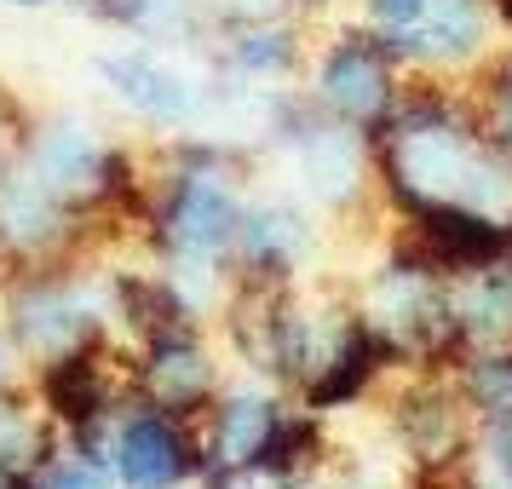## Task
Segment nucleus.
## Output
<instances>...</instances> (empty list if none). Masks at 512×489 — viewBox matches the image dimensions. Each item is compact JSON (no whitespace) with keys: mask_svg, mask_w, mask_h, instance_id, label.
Returning <instances> with one entry per match:
<instances>
[{"mask_svg":"<svg viewBox=\"0 0 512 489\" xmlns=\"http://www.w3.org/2000/svg\"><path fill=\"white\" fill-rule=\"evenodd\" d=\"M236 225H242V196L225 185L219 167H179V173H167L162 196L150 208V242L167 259L173 282L219 277L231 265Z\"/></svg>","mask_w":512,"mask_h":489,"instance_id":"1","label":"nucleus"},{"mask_svg":"<svg viewBox=\"0 0 512 489\" xmlns=\"http://www.w3.org/2000/svg\"><path fill=\"white\" fill-rule=\"evenodd\" d=\"M363 29L397 58V70L461 75L489 58V0H363Z\"/></svg>","mask_w":512,"mask_h":489,"instance_id":"2","label":"nucleus"},{"mask_svg":"<svg viewBox=\"0 0 512 489\" xmlns=\"http://www.w3.org/2000/svg\"><path fill=\"white\" fill-rule=\"evenodd\" d=\"M24 173L47 190L52 202H64L70 213L87 208H110L133 196V162L121 156L116 144H104L93 127L58 116L47 121L24 150Z\"/></svg>","mask_w":512,"mask_h":489,"instance_id":"3","label":"nucleus"},{"mask_svg":"<svg viewBox=\"0 0 512 489\" xmlns=\"http://www.w3.org/2000/svg\"><path fill=\"white\" fill-rule=\"evenodd\" d=\"M397 98H403V75H397V58L380 47L374 29H340L323 47L317 75H311V104L323 116L346 121L363 139H374L392 121Z\"/></svg>","mask_w":512,"mask_h":489,"instance_id":"4","label":"nucleus"},{"mask_svg":"<svg viewBox=\"0 0 512 489\" xmlns=\"http://www.w3.org/2000/svg\"><path fill=\"white\" fill-rule=\"evenodd\" d=\"M271 133L288 150V162H294V173H300V185L311 202H323V208L363 202L369 173H374V150L357 127L323 116L317 104H282V121Z\"/></svg>","mask_w":512,"mask_h":489,"instance_id":"5","label":"nucleus"},{"mask_svg":"<svg viewBox=\"0 0 512 489\" xmlns=\"http://www.w3.org/2000/svg\"><path fill=\"white\" fill-rule=\"evenodd\" d=\"M110 472L121 478V489H185L202 472V443L185 432V420L139 403L116 420Z\"/></svg>","mask_w":512,"mask_h":489,"instance_id":"6","label":"nucleus"},{"mask_svg":"<svg viewBox=\"0 0 512 489\" xmlns=\"http://www.w3.org/2000/svg\"><path fill=\"white\" fill-rule=\"evenodd\" d=\"M6 340L35 357V363H47L58 351H75L87 346V340H104V323H98V305L64 277H41L18 288L12 305H6Z\"/></svg>","mask_w":512,"mask_h":489,"instance_id":"7","label":"nucleus"},{"mask_svg":"<svg viewBox=\"0 0 512 489\" xmlns=\"http://www.w3.org/2000/svg\"><path fill=\"white\" fill-rule=\"evenodd\" d=\"M392 432L403 443V455L420 472H438V466H466L472 455V415H466L461 392L449 380L420 374L409 380L392 403Z\"/></svg>","mask_w":512,"mask_h":489,"instance_id":"8","label":"nucleus"},{"mask_svg":"<svg viewBox=\"0 0 512 489\" xmlns=\"http://www.w3.org/2000/svg\"><path fill=\"white\" fill-rule=\"evenodd\" d=\"M213 397H219V369H213V351L202 346L196 328L144 340L139 403H150V409H162L173 420H190V415H202Z\"/></svg>","mask_w":512,"mask_h":489,"instance_id":"9","label":"nucleus"},{"mask_svg":"<svg viewBox=\"0 0 512 489\" xmlns=\"http://www.w3.org/2000/svg\"><path fill=\"white\" fill-rule=\"evenodd\" d=\"M213 420H208V443H202V484L208 489H231L236 478H248L259 443L271 438L282 403L265 386H236V392H219L208 403Z\"/></svg>","mask_w":512,"mask_h":489,"instance_id":"10","label":"nucleus"},{"mask_svg":"<svg viewBox=\"0 0 512 489\" xmlns=\"http://www.w3.org/2000/svg\"><path fill=\"white\" fill-rule=\"evenodd\" d=\"M311 242H317L311 219L294 202H259V208H242L231 265L248 288H288L294 271L311 259Z\"/></svg>","mask_w":512,"mask_h":489,"instance_id":"11","label":"nucleus"},{"mask_svg":"<svg viewBox=\"0 0 512 489\" xmlns=\"http://www.w3.org/2000/svg\"><path fill=\"white\" fill-rule=\"evenodd\" d=\"M98 75L110 81V93L133 110L150 127H185V121L202 116V87L190 81L185 70L162 64L156 52H110L98 58Z\"/></svg>","mask_w":512,"mask_h":489,"instance_id":"12","label":"nucleus"},{"mask_svg":"<svg viewBox=\"0 0 512 489\" xmlns=\"http://www.w3.org/2000/svg\"><path fill=\"white\" fill-rule=\"evenodd\" d=\"M41 403L58 426H70L75 438L81 432H98L110 420V403H116V386H110V369H104V340H87L75 351H58L41 363Z\"/></svg>","mask_w":512,"mask_h":489,"instance_id":"13","label":"nucleus"},{"mask_svg":"<svg viewBox=\"0 0 512 489\" xmlns=\"http://www.w3.org/2000/svg\"><path fill=\"white\" fill-rule=\"evenodd\" d=\"M70 231H75V213L64 202H52L24 167L18 173H0V248L6 254L47 259Z\"/></svg>","mask_w":512,"mask_h":489,"instance_id":"14","label":"nucleus"},{"mask_svg":"<svg viewBox=\"0 0 512 489\" xmlns=\"http://www.w3.org/2000/svg\"><path fill=\"white\" fill-rule=\"evenodd\" d=\"M219 64L236 75H254V81H277V75L300 70V35L277 18H248L225 35L219 47Z\"/></svg>","mask_w":512,"mask_h":489,"instance_id":"15","label":"nucleus"},{"mask_svg":"<svg viewBox=\"0 0 512 489\" xmlns=\"http://www.w3.org/2000/svg\"><path fill=\"white\" fill-rule=\"evenodd\" d=\"M478 116L495 133L501 150H512V47L501 58H484V93H478Z\"/></svg>","mask_w":512,"mask_h":489,"instance_id":"16","label":"nucleus"},{"mask_svg":"<svg viewBox=\"0 0 512 489\" xmlns=\"http://www.w3.org/2000/svg\"><path fill=\"white\" fill-rule=\"evenodd\" d=\"M472 449L484 455L489 478H512V397L484 415H472Z\"/></svg>","mask_w":512,"mask_h":489,"instance_id":"17","label":"nucleus"},{"mask_svg":"<svg viewBox=\"0 0 512 489\" xmlns=\"http://www.w3.org/2000/svg\"><path fill=\"white\" fill-rule=\"evenodd\" d=\"M35 489H116V484H110L104 466L87 461V455H75V461H58V455H52V461L35 472Z\"/></svg>","mask_w":512,"mask_h":489,"instance_id":"18","label":"nucleus"},{"mask_svg":"<svg viewBox=\"0 0 512 489\" xmlns=\"http://www.w3.org/2000/svg\"><path fill=\"white\" fill-rule=\"evenodd\" d=\"M75 6L116 29H150V12H156V0H75Z\"/></svg>","mask_w":512,"mask_h":489,"instance_id":"19","label":"nucleus"},{"mask_svg":"<svg viewBox=\"0 0 512 489\" xmlns=\"http://www.w3.org/2000/svg\"><path fill=\"white\" fill-rule=\"evenodd\" d=\"M225 6L236 24H248V18H282L288 6H317V0H225Z\"/></svg>","mask_w":512,"mask_h":489,"instance_id":"20","label":"nucleus"},{"mask_svg":"<svg viewBox=\"0 0 512 489\" xmlns=\"http://www.w3.org/2000/svg\"><path fill=\"white\" fill-rule=\"evenodd\" d=\"M489 12H495V24L512 29V0H489Z\"/></svg>","mask_w":512,"mask_h":489,"instance_id":"21","label":"nucleus"},{"mask_svg":"<svg viewBox=\"0 0 512 489\" xmlns=\"http://www.w3.org/2000/svg\"><path fill=\"white\" fill-rule=\"evenodd\" d=\"M6 357H12V340H0V380H6Z\"/></svg>","mask_w":512,"mask_h":489,"instance_id":"22","label":"nucleus"},{"mask_svg":"<svg viewBox=\"0 0 512 489\" xmlns=\"http://www.w3.org/2000/svg\"><path fill=\"white\" fill-rule=\"evenodd\" d=\"M6 6H52V0H6Z\"/></svg>","mask_w":512,"mask_h":489,"instance_id":"23","label":"nucleus"},{"mask_svg":"<svg viewBox=\"0 0 512 489\" xmlns=\"http://www.w3.org/2000/svg\"><path fill=\"white\" fill-rule=\"evenodd\" d=\"M0 173H6V162H0Z\"/></svg>","mask_w":512,"mask_h":489,"instance_id":"24","label":"nucleus"}]
</instances>
